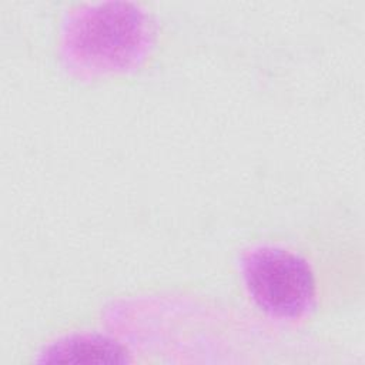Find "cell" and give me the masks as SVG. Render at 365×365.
<instances>
[{
    "instance_id": "cell-1",
    "label": "cell",
    "mask_w": 365,
    "mask_h": 365,
    "mask_svg": "<svg viewBox=\"0 0 365 365\" xmlns=\"http://www.w3.org/2000/svg\"><path fill=\"white\" fill-rule=\"evenodd\" d=\"M244 277L257 305L275 317H298L314 299L311 268L301 257L285 250L262 248L252 252L245 261Z\"/></svg>"
},
{
    "instance_id": "cell-2",
    "label": "cell",
    "mask_w": 365,
    "mask_h": 365,
    "mask_svg": "<svg viewBox=\"0 0 365 365\" xmlns=\"http://www.w3.org/2000/svg\"><path fill=\"white\" fill-rule=\"evenodd\" d=\"M141 21L125 4L101 7L83 23L80 46L90 54L114 58L127 54L138 41Z\"/></svg>"
},
{
    "instance_id": "cell-3",
    "label": "cell",
    "mask_w": 365,
    "mask_h": 365,
    "mask_svg": "<svg viewBox=\"0 0 365 365\" xmlns=\"http://www.w3.org/2000/svg\"><path fill=\"white\" fill-rule=\"evenodd\" d=\"M50 362H125V349L115 341L100 335L70 336L47 349Z\"/></svg>"
}]
</instances>
